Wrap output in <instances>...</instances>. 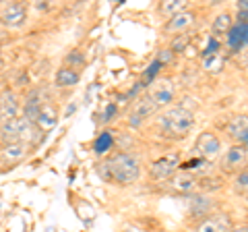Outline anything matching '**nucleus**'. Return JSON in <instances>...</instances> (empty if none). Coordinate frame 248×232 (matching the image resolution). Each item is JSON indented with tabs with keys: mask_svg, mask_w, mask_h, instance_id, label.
<instances>
[{
	"mask_svg": "<svg viewBox=\"0 0 248 232\" xmlns=\"http://www.w3.org/2000/svg\"><path fill=\"white\" fill-rule=\"evenodd\" d=\"M159 125L168 137L184 139L192 131V127H195V114L184 106H176L159 116Z\"/></svg>",
	"mask_w": 248,
	"mask_h": 232,
	"instance_id": "nucleus-1",
	"label": "nucleus"
},
{
	"mask_svg": "<svg viewBox=\"0 0 248 232\" xmlns=\"http://www.w3.org/2000/svg\"><path fill=\"white\" fill-rule=\"evenodd\" d=\"M108 170H110V176L114 182H120V184H130L139 179L141 174V162H139L137 156L133 153H116L112 160L106 162Z\"/></svg>",
	"mask_w": 248,
	"mask_h": 232,
	"instance_id": "nucleus-2",
	"label": "nucleus"
},
{
	"mask_svg": "<svg viewBox=\"0 0 248 232\" xmlns=\"http://www.w3.org/2000/svg\"><path fill=\"white\" fill-rule=\"evenodd\" d=\"M35 135V125H31L27 118L23 116H17L13 120H6V122H0V143L6 145V143H19L25 139H33Z\"/></svg>",
	"mask_w": 248,
	"mask_h": 232,
	"instance_id": "nucleus-3",
	"label": "nucleus"
},
{
	"mask_svg": "<svg viewBox=\"0 0 248 232\" xmlns=\"http://www.w3.org/2000/svg\"><path fill=\"white\" fill-rule=\"evenodd\" d=\"M178 168H180V153H170V156H164V158L151 162L149 176L153 181H166L170 176H174Z\"/></svg>",
	"mask_w": 248,
	"mask_h": 232,
	"instance_id": "nucleus-4",
	"label": "nucleus"
},
{
	"mask_svg": "<svg viewBox=\"0 0 248 232\" xmlns=\"http://www.w3.org/2000/svg\"><path fill=\"white\" fill-rule=\"evenodd\" d=\"M176 98V87L172 79H157L151 83V89H149V99L155 104V108H164L170 106Z\"/></svg>",
	"mask_w": 248,
	"mask_h": 232,
	"instance_id": "nucleus-5",
	"label": "nucleus"
},
{
	"mask_svg": "<svg viewBox=\"0 0 248 232\" xmlns=\"http://www.w3.org/2000/svg\"><path fill=\"white\" fill-rule=\"evenodd\" d=\"M246 164H248V149L244 145H232L221 160V168L226 172H240V168H244Z\"/></svg>",
	"mask_w": 248,
	"mask_h": 232,
	"instance_id": "nucleus-6",
	"label": "nucleus"
},
{
	"mask_svg": "<svg viewBox=\"0 0 248 232\" xmlns=\"http://www.w3.org/2000/svg\"><path fill=\"white\" fill-rule=\"evenodd\" d=\"M27 19V9L21 2H11L0 9V23L4 27H21Z\"/></svg>",
	"mask_w": 248,
	"mask_h": 232,
	"instance_id": "nucleus-7",
	"label": "nucleus"
},
{
	"mask_svg": "<svg viewBox=\"0 0 248 232\" xmlns=\"http://www.w3.org/2000/svg\"><path fill=\"white\" fill-rule=\"evenodd\" d=\"M232 228V218L228 214H213L207 215L197 226V232H230Z\"/></svg>",
	"mask_w": 248,
	"mask_h": 232,
	"instance_id": "nucleus-8",
	"label": "nucleus"
},
{
	"mask_svg": "<svg viewBox=\"0 0 248 232\" xmlns=\"http://www.w3.org/2000/svg\"><path fill=\"white\" fill-rule=\"evenodd\" d=\"M197 151L201 153V156L203 158H215L217 153H219V149H221V143H219V139H217L213 133H201L199 135V139H197Z\"/></svg>",
	"mask_w": 248,
	"mask_h": 232,
	"instance_id": "nucleus-9",
	"label": "nucleus"
},
{
	"mask_svg": "<svg viewBox=\"0 0 248 232\" xmlns=\"http://www.w3.org/2000/svg\"><path fill=\"white\" fill-rule=\"evenodd\" d=\"M19 112H21V106H19L17 96L13 91H4L2 98H0V122L17 118Z\"/></svg>",
	"mask_w": 248,
	"mask_h": 232,
	"instance_id": "nucleus-10",
	"label": "nucleus"
},
{
	"mask_svg": "<svg viewBox=\"0 0 248 232\" xmlns=\"http://www.w3.org/2000/svg\"><path fill=\"white\" fill-rule=\"evenodd\" d=\"M192 23H195V13L182 11V13H178V15H174V17L168 19L166 32L168 33H180V32H186L188 27H192Z\"/></svg>",
	"mask_w": 248,
	"mask_h": 232,
	"instance_id": "nucleus-11",
	"label": "nucleus"
},
{
	"mask_svg": "<svg viewBox=\"0 0 248 232\" xmlns=\"http://www.w3.org/2000/svg\"><path fill=\"white\" fill-rule=\"evenodd\" d=\"M157 108H155V104L149 99V96L147 98H143V99H139V102L135 104V108H133V112H130V120H128V125L130 127H139L141 122L147 118V116H151Z\"/></svg>",
	"mask_w": 248,
	"mask_h": 232,
	"instance_id": "nucleus-12",
	"label": "nucleus"
},
{
	"mask_svg": "<svg viewBox=\"0 0 248 232\" xmlns=\"http://www.w3.org/2000/svg\"><path fill=\"white\" fill-rule=\"evenodd\" d=\"M42 98H40V91H31V94L25 98V106H23V118H27L31 125H35L37 118H40V112H42Z\"/></svg>",
	"mask_w": 248,
	"mask_h": 232,
	"instance_id": "nucleus-13",
	"label": "nucleus"
},
{
	"mask_svg": "<svg viewBox=\"0 0 248 232\" xmlns=\"http://www.w3.org/2000/svg\"><path fill=\"white\" fill-rule=\"evenodd\" d=\"M27 153V143H6L2 145V149H0V156H2V160L6 162V164H15V162H19L25 158Z\"/></svg>",
	"mask_w": 248,
	"mask_h": 232,
	"instance_id": "nucleus-14",
	"label": "nucleus"
},
{
	"mask_svg": "<svg viewBox=\"0 0 248 232\" xmlns=\"http://www.w3.org/2000/svg\"><path fill=\"white\" fill-rule=\"evenodd\" d=\"M226 131H228V135L234 137V139L246 137V133H248V114L232 116V118L228 120V125H226Z\"/></svg>",
	"mask_w": 248,
	"mask_h": 232,
	"instance_id": "nucleus-15",
	"label": "nucleus"
},
{
	"mask_svg": "<svg viewBox=\"0 0 248 232\" xmlns=\"http://www.w3.org/2000/svg\"><path fill=\"white\" fill-rule=\"evenodd\" d=\"M170 184H172V189L178 191V193H190V191H195V189H197L199 181H197L190 172H180V174H176V176H174Z\"/></svg>",
	"mask_w": 248,
	"mask_h": 232,
	"instance_id": "nucleus-16",
	"label": "nucleus"
},
{
	"mask_svg": "<svg viewBox=\"0 0 248 232\" xmlns=\"http://www.w3.org/2000/svg\"><path fill=\"white\" fill-rule=\"evenodd\" d=\"M54 83H56L58 87H73V85L79 83V73H77L73 66H62L56 71V75H54Z\"/></svg>",
	"mask_w": 248,
	"mask_h": 232,
	"instance_id": "nucleus-17",
	"label": "nucleus"
},
{
	"mask_svg": "<svg viewBox=\"0 0 248 232\" xmlns=\"http://www.w3.org/2000/svg\"><path fill=\"white\" fill-rule=\"evenodd\" d=\"M56 122H58V112L54 110L52 106L44 104L42 112H40V118H37V122H35V125L40 127L42 131H50L54 125H56Z\"/></svg>",
	"mask_w": 248,
	"mask_h": 232,
	"instance_id": "nucleus-18",
	"label": "nucleus"
},
{
	"mask_svg": "<svg viewBox=\"0 0 248 232\" xmlns=\"http://www.w3.org/2000/svg\"><path fill=\"white\" fill-rule=\"evenodd\" d=\"M223 65H226V60H223V56L221 54H217V52H209L205 56V60H203V68L207 73H211V75L221 73Z\"/></svg>",
	"mask_w": 248,
	"mask_h": 232,
	"instance_id": "nucleus-19",
	"label": "nucleus"
},
{
	"mask_svg": "<svg viewBox=\"0 0 248 232\" xmlns=\"http://www.w3.org/2000/svg\"><path fill=\"white\" fill-rule=\"evenodd\" d=\"M232 23H234V19H232V15L230 13H219L217 17L213 19V33L215 35H226L230 29H232Z\"/></svg>",
	"mask_w": 248,
	"mask_h": 232,
	"instance_id": "nucleus-20",
	"label": "nucleus"
},
{
	"mask_svg": "<svg viewBox=\"0 0 248 232\" xmlns=\"http://www.w3.org/2000/svg\"><path fill=\"white\" fill-rule=\"evenodd\" d=\"M159 11L164 15H168V17H174V15L186 11V2L184 0H166V2H161Z\"/></svg>",
	"mask_w": 248,
	"mask_h": 232,
	"instance_id": "nucleus-21",
	"label": "nucleus"
},
{
	"mask_svg": "<svg viewBox=\"0 0 248 232\" xmlns=\"http://www.w3.org/2000/svg\"><path fill=\"white\" fill-rule=\"evenodd\" d=\"M234 191L238 193V195H244L248 193V170H240L236 181H234Z\"/></svg>",
	"mask_w": 248,
	"mask_h": 232,
	"instance_id": "nucleus-22",
	"label": "nucleus"
},
{
	"mask_svg": "<svg viewBox=\"0 0 248 232\" xmlns=\"http://www.w3.org/2000/svg\"><path fill=\"white\" fill-rule=\"evenodd\" d=\"M110 145H112V135L110 133H102V137H99L97 143H95V151L97 153H106Z\"/></svg>",
	"mask_w": 248,
	"mask_h": 232,
	"instance_id": "nucleus-23",
	"label": "nucleus"
},
{
	"mask_svg": "<svg viewBox=\"0 0 248 232\" xmlns=\"http://www.w3.org/2000/svg\"><path fill=\"white\" fill-rule=\"evenodd\" d=\"M66 63H68V65H75V68H77V66H83V65H85L83 52H79V50L68 52V54H66ZM68 65H66V66H68Z\"/></svg>",
	"mask_w": 248,
	"mask_h": 232,
	"instance_id": "nucleus-24",
	"label": "nucleus"
},
{
	"mask_svg": "<svg viewBox=\"0 0 248 232\" xmlns=\"http://www.w3.org/2000/svg\"><path fill=\"white\" fill-rule=\"evenodd\" d=\"M190 42V37L188 35H176L174 37V42H172V52H184L186 50V46H188Z\"/></svg>",
	"mask_w": 248,
	"mask_h": 232,
	"instance_id": "nucleus-25",
	"label": "nucleus"
},
{
	"mask_svg": "<svg viewBox=\"0 0 248 232\" xmlns=\"http://www.w3.org/2000/svg\"><path fill=\"white\" fill-rule=\"evenodd\" d=\"M236 9H238V19L242 21V23H248V0H242V2H238Z\"/></svg>",
	"mask_w": 248,
	"mask_h": 232,
	"instance_id": "nucleus-26",
	"label": "nucleus"
},
{
	"mask_svg": "<svg viewBox=\"0 0 248 232\" xmlns=\"http://www.w3.org/2000/svg\"><path fill=\"white\" fill-rule=\"evenodd\" d=\"M172 58H174V52H172V48H166V50H161V52H159L157 63H159V65H168Z\"/></svg>",
	"mask_w": 248,
	"mask_h": 232,
	"instance_id": "nucleus-27",
	"label": "nucleus"
},
{
	"mask_svg": "<svg viewBox=\"0 0 248 232\" xmlns=\"http://www.w3.org/2000/svg\"><path fill=\"white\" fill-rule=\"evenodd\" d=\"M230 232H248V224H240V226H234Z\"/></svg>",
	"mask_w": 248,
	"mask_h": 232,
	"instance_id": "nucleus-28",
	"label": "nucleus"
},
{
	"mask_svg": "<svg viewBox=\"0 0 248 232\" xmlns=\"http://www.w3.org/2000/svg\"><path fill=\"white\" fill-rule=\"evenodd\" d=\"M120 232H141V230H139V228H135V226H124Z\"/></svg>",
	"mask_w": 248,
	"mask_h": 232,
	"instance_id": "nucleus-29",
	"label": "nucleus"
},
{
	"mask_svg": "<svg viewBox=\"0 0 248 232\" xmlns=\"http://www.w3.org/2000/svg\"><path fill=\"white\" fill-rule=\"evenodd\" d=\"M0 149H2V143H0Z\"/></svg>",
	"mask_w": 248,
	"mask_h": 232,
	"instance_id": "nucleus-30",
	"label": "nucleus"
},
{
	"mask_svg": "<svg viewBox=\"0 0 248 232\" xmlns=\"http://www.w3.org/2000/svg\"><path fill=\"white\" fill-rule=\"evenodd\" d=\"M246 199H248V193H246Z\"/></svg>",
	"mask_w": 248,
	"mask_h": 232,
	"instance_id": "nucleus-31",
	"label": "nucleus"
}]
</instances>
